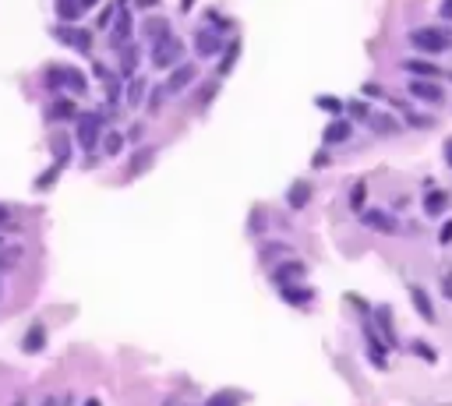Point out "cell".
<instances>
[{"label":"cell","mask_w":452,"mask_h":406,"mask_svg":"<svg viewBox=\"0 0 452 406\" xmlns=\"http://www.w3.org/2000/svg\"><path fill=\"white\" fill-rule=\"evenodd\" d=\"M78 11H82L78 0H56V15H61V22H75Z\"/></svg>","instance_id":"7402d4cb"},{"label":"cell","mask_w":452,"mask_h":406,"mask_svg":"<svg viewBox=\"0 0 452 406\" xmlns=\"http://www.w3.org/2000/svg\"><path fill=\"white\" fill-rule=\"evenodd\" d=\"M407 71H414V75H424V82L442 75V71H438L435 64H428V61H407Z\"/></svg>","instance_id":"484cf974"},{"label":"cell","mask_w":452,"mask_h":406,"mask_svg":"<svg viewBox=\"0 0 452 406\" xmlns=\"http://www.w3.org/2000/svg\"><path fill=\"white\" fill-rule=\"evenodd\" d=\"M449 241H452V223L442 226V244H449Z\"/></svg>","instance_id":"ab89813d"},{"label":"cell","mask_w":452,"mask_h":406,"mask_svg":"<svg viewBox=\"0 0 452 406\" xmlns=\"http://www.w3.org/2000/svg\"><path fill=\"white\" fill-rule=\"evenodd\" d=\"M368 350H371V364L375 368H385L389 361H385V346L375 339V332H368Z\"/></svg>","instance_id":"cb8c5ba5"},{"label":"cell","mask_w":452,"mask_h":406,"mask_svg":"<svg viewBox=\"0 0 452 406\" xmlns=\"http://www.w3.org/2000/svg\"><path fill=\"white\" fill-rule=\"evenodd\" d=\"M145 89H149V82H145V78H131L124 103H128V106H142V99H145Z\"/></svg>","instance_id":"e0dca14e"},{"label":"cell","mask_w":452,"mask_h":406,"mask_svg":"<svg viewBox=\"0 0 452 406\" xmlns=\"http://www.w3.org/2000/svg\"><path fill=\"white\" fill-rule=\"evenodd\" d=\"M142 131H145L142 124H131V131H128V138H131V142H138V138H142Z\"/></svg>","instance_id":"f35d334b"},{"label":"cell","mask_w":452,"mask_h":406,"mask_svg":"<svg viewBox=\"0 0 452 406\" xmlns=\"http://www.w3.org/2000/svg\"><path fill=\"white\" fill-rule=\"evenodd\" d=\"M282 297H287L290 304H308V301H315V290H304V286H282Z\"/></svg>","instance_id":"ac0fdd59"},{"label":"cell","mask_w":452,"mask_h":406,"mask_svg":"<svg viewBox=\"0 0 452 406\" xmlns=\"http://www.w3.org/2000/svg\"><path fill=\"white\" fill-rule=\"evenodd\" d=\"M159 0H138V8H156Z\"/></svg>","instance_id":"f6af8a7d"},{"label":"cell","mask_w":452,"mask_h":406,"mask_svg":"<svg viewBox=\"0 0 452 406\" xmlns=\"http://www.w3.org/2000/svg\"><path fill=\"white\" fill-rule=\"evenodd\" d=\"M39 406H61V396H56V392H46V396L39 399Z\"/></svg>","instance_id":"d590c367"},{"label":"cell","mask_w":452,"mask_h":406,"mask_svg":"<svg viewBox=\"0 0 452 406\" xmlns=\"http://www.w3.org/2000/svg\"><path fill=\"white\" fill-rule=\"evenodd\" d=\"M438 15H442L445 22H452V0H442V8H438Z\"/></svg>","instance_id":"74e56055"},{"label":"cell","mask_w":452,"mask_h":406,"mask_svg":"<svg viewBox=\"0 0 452 406\" xmlns=\"http://www.w3.org/2000/svg\"><path fill=\"white\" fill-rule=\"evenodd\" d=\"M241 403H244L241 392H226V389H223V392H212V396L205 399V406H241Z\"/></svg>","instance_id":"2e32d148"},{"label":"cell","mask_w":452,"mask_h":406,"mask_svg":"<svg viewBox=\"0 0 452 406\" xmlns=\"http://www.w3.org/2000/svg\"><path fill=\"white\" fill-rule=\"evenodd\" d=\"M241 57V43H234L230 46V57H223V64H219V75H230V68H234V61Z\"/></svg>","instance_id":"4dcf8cb0"},{"label":"cell","mask_w":452,"mask_h":406,"mask_svg":"<svg viewBox=\"0 0 452 406\" xmlns=\"http://www.w3.org/2000/svg\"><path fill=\"white\" fill-rule=\"evenodd\" d=\"M43 346H46V329H43V325H32V332L22 339V350H25V354H39Z\"/></svg>","instance_id":"9a60e30c"},{"label":"cell","mask_w":452,"mask_h":406,"mask_svg":"<svg viewBox=\"0 0 452 406\" xmlns=\"http://www.w3.org/2000/svg\"><path fill=\"white\" fill-rule=\"evenodd\" d=\"M135 61H138V46H121V75H131L135 71Z\"/></svg>","instance_id":"603a6c76"},{"label":"cell","mask_w":452,"mask_h":406,"mask_svg":"<svg viewBox=\"0 0 452 406\" xmlns=\"http://www.w3.org/2000/svg\"><path fill=\"white\" fill-rule=\"evenodd\" d=\"M410 301H414V308H417V315L428 322V325H435L438 322V315H435V308H431V297H428V290L424 286H410Z\"/></svg>","instance_id":"ba28073f"},{"label":"cell","mask_w":452,"mask_h":406,"mask_svg":"<svg viewBox=\"0 0 452 406\" xmlns=\"http://www.w3.org/2000/svg\"><path fill=\"white\" fill-rule=\"evenodd\" d=\"M350 138V124L347 121H332L329 128H325V142L332 145V142H347Z\"/></svg>","instance_id":"d6986e66"},{"label":"cell","mask_w":452,"mask_h":406,"mask_svg":"<svg viewBox=\"0 0 452 406\" xmlns=\"http://www.w3.org/2000/svg\"><path fill=\"white\" fill-rule=\"evenodd\" d=\"M445 205H449V198H445L442 191H431V195L424 198V212H428V216H435V219H438V212H442Z\"/></svg>","instance_id":"d4e9b609"},{"label":"cell","mask_w":452,"mask_h":406,"mask_svg":"<svg viewBox=\"0 0 452 406\" xmlns=\"http://www.w3.org/2000/svg\"><path fill=\"white\" fill-rule=\"evenodd\" d=\"M318 106H322V110H332V113H339V110H343V103H339V99H332V96H322V99H318Z\"/></svg>","instance_id":"d6a6232c"},{"label":"cell","mask_w":452,"mask_h":406,"mask_svg":"<svg viewBox=\"0 0 452 406\" xmlns=\"http://www.w3.org/2000/svg\"><path fill=\"white\" fill-rule=\"evenodd\" d=\"M361 223H364V226H371V230H378V234H396V230H400V223H396L389 212H378V209L361 212Z\"/></svg>","instance_id":"8992f818"},{"label":"cell","mask_w":452,"mask_h":406,"mask_svg":"<svg viewBox=\"0 0 452 406\" xmlns=\"http://www.w3.org/2000/svg\"><path fill=\"white\" fill-rule=\"evenodd\" d=\"M219 50H223V43H219L216 32H209V29H198V32H195V53H198V57H216Z\"/></svg>","instance_id":"30bf717a"},{"label":"cell","mask_w":452,"mask_h":406,"mask_svg":"<svg viewBox=\"0 0 452 406\" xmlns=\"http://www.w3.org/2000/svg\"><path fill=\"white\" fill-rule=\"evenodd\" d=\"M11 406H29V399H25V396H15V399H11Z\"/></svg>","instance_id":"ee69618b"},{"label":"cell","mask_w":452,"mask_h":406,"mask_svg":"<svg viewBox=\"0 0 452 406\" xmlns=\"http://www.w3.org/2000/svg\"><path fill=\"white\" fill-rule=\"evenodd\" d=\"M82 4V11H89V8H96V4H103V0H78Z\"/></svg>","instance_id":"b9f144b4"},{"label":"cell","mask_w":452,"mask_h":406,"mask_svg":"<svg viewBox=\"0 0 452 406\" xmlns=\"http://www.w3.org/2000/svg\"><path fill=\"white\" fill-rule=\"evenodd\" d=\"M181 53H184V43L177 39V36H166L163 43H156L152 46V64L159 68V71H174L177 64H181Z\"/></svg>","instance_id":"7a4b0ae2"},{"label":"cell","mask_w":452,"mask_h":406,"mask_svg":"<svg viewBox=\"0 0 452 406\" xmlns=\"http://www.w3.org/2000/svg\"><path fill=\"white\" fill-rule=\"evenodd\" d=\"M96 138H99V117H96V113H89V117L82 121V128H78V145H82V149H92Z\"/></svg>","instance_id":"5bb4252c"},{"label":"cell","mask_w":452,"mask_h":406,"mask_svg":"<svg viewBox=\"0 0 452 406\" xmlns=\"http://www.w3.org/2000/svg\"><path fill=\"white\" fill-rule=\"evenodd\" d=\"M308 198H311V188L301 181V184H294V191L287 195V202H290V209H304L308 205Z\"/></svg>","instance_id":"ffe728a7"},{"label":"cell","mask_w":452,"mask_h":406,"mask_svg":"<svg viewBox=\"0 0 452 406\" xmlns=\"http://www.w3.org/2000/svg\"><path fill=\"white\" fill-rule=\"evenodd\" d=\"M410 46L421 53H445V50H452V32L438 29V25H424V29L410 32Z\"/></svg>","instance_id":"6da1fadb"},{"label":"cell","mask_w":452,"mask_h":406,"mask_svg":"<svg viewBox=\"0 0 452 406\" xmlns=\"http://www.w3.org/2000/svg\"><path fill=\"white\" fill-rule=\"evenodd\" d=\"M410 96H414V99H424V103H445V92L438 89V82H424V78L410 82Z\"/></svg>","instance_id":"9c48e42d"},{"label":"cell","mask_w":452,"mask_h":406,"mask_svg":"<svg viewBox=\"0 0 452 406\" xmlns=\"http://www.w3.org/2000/svg\"><path fill=\"white\" fill-rule=\"evenodd\" d=\"M46 85H50V89H71V92H82V89H85V78H82V71H75V68H53L50 78H46Z\"/></svg>","instance_id":"277c9868"},{"label":"cell","mask_w":452,"mask_h":406,"mask_svg":"<svg viewBox=\"0 0 452 406\" xmlns=\"http://www.w3.org/2000/svg\"><path fill=\"white\" fill-rule=\"evenodd\" d=\"M82 406H103V399H99V396H89V399H85Z\"/></svg>","instance_id":"7bdbcfd3"},{"label":"cell","mask_w":452,"mask_h":406,"mask_svg":"<svg viewBox=\"0 0 452 406\" xmlns=\"http://www.w3.org/2000/svg\"><path fill=\"white\" fill-rule=\"evenodd\" d=\"M297 279H304V265H301V262H287V265L279 262V265L272 269V283H276L279 290H282V286H294Z\"/></svg>","instance_id":"52a82bcc"},{"label":"cell","mask_w":452,"mask_h":406,"mask_svg":"<svg viewBox=\"0 0 452 406\" xmlns=\"http://www.w3.org/2000/svg\"><path fill=\"white\" fill-rule=\"evenodd\" d=\"M163 96H166V89H156V92L149 96V113H159V110H163Z\"/></svg>","instance_id":"1f68e13d"},{"label":"cell","mask_w":452,"mask_h":406,"mask_svg":"<svg viewBox=\"0 0 452 406\" xmlns=\"http://www.w3.org/2000/svg\"><path fill=\"white\" fill-rule=\"evenodd\" d=\"M195 82H198V68H195V64H177L174 71H170V78H166L163 89H166L170 96H181V92L191 89Z\"/></svg>","instance_id":"3957f363"},{"label":"cell","mask_w":452,"mask_h":406,"mask_svg":"<svg viewBox=\"0 0 452 406\" xmlns=\"http://www.w3.org/2000/svg\"><path fill=\"white\" fill-rule=\"evenodd\" d=\"M103 149H106V156H121V149H124V135L110 131V135L103 138Z\"/></svg>","instance_id":"4316f807"},{"label":"cell","mask_w":452,"mask_h":406,"mask_svg":"<svg viewBox=\"0 0 452 406\" xmlns=\"http://www.w3.org/2000/svg\"><path fill=\"white\" fill-rule=\"evenodd\" d=\"M22 262V248L18 244H8V241H0V276L4 272H15Z\"/></svg>","instance_id":"4fadbf2b"},{"label":"cell","mask_w":452,"mask_h":406,"mask_svg":"<svg viewBox=\"0 0 452 406\" xmlns=\"http://www.w3.org/2000/svg\"><path fill=\"white\" fill-rule=\"evenodd\" d=\"M350 205H354V209H361V205H364V184H357V188L350 191Z\"/></svg>","instance_id":"e575fe53"},{"label":"cell","mask_w":452,"mask_h":406,"mask_svg":"<svg viewBox=\"0 0 452 406\" xmlns=\"http://www.w3.org/2000/svg\"><path fill=\"white\" fill-rule=\"evenodd\" d=\"M117 99H121V89H117V78H113V82L106 85V103L113 106V103H117Z\"/></svg>","instance_id":"836d02e7"},{"label":"cell","mask_w":452,"mask_h":406,"mask_svg":"<svg viewBox=\"0 0 452 406\" xmlns=\"http://www.w3.org/2000/svg\"><path fill=\"white\" fill-rule=\"evenodd\" d=\"M149 159H152V149H145V152H135V163L128 166V177H138V170H145V166H149Z\"/></svg>","instance_id":"f1b7e54d"},{"label":"cell","mask_w":452,"mask_h":406,"mask_svg":"<svg viewBox=\"0 0 452 406\" xmlns=\"http://www.w3.org/2000/svg\"><path fill=\"white\" fill-rule=\"evenodd\" d=\"M276 255H287V244H276V241H269V248H262V251H258V258H262V262H272Z\"/></svg>","instance_id":"f546056e"},{"label":"cell","mask_w":452,"mask_h":406,"mask_svg":"<svg viewBox=\"0 0 452 406\" xmlns=\"http://www.w3.org/2000/svg\"><path fill=\"white\" fill-rule=\"evenodd\" d=\"M53 36L61 39V43H68L71 50H82V53H89V50H92V36H89V32H82V29H71V25H53Z\"/></svg>","instance_id":"5b68a950"},{"label":"cell","mask_w":452,"mask_h":406,"mask_svg":"<svg viewBox=\"0 0 452 406\" xmlns=\"http://www.w3.org/2000/svg\"><path fill=\"white\" fill-rule=\"evenodd\" d=\"M142 36L156 46V43H163L166 36H174V32H170V18H149L145 25H142Z\"/></svg>","instance_id":"7c38bea8"},{"label":"cell","mask_w":452,"mask_h":406,"mask_svg":"<svg viewBox=\"0 0 452 406\" xmlns=\"http://www.w3.org/2000/svg\"><path fill=\"white\" fill-rule=\"evenodd\" d=\"M0 301H4V283H0Z\"/></svg>","instance_id":"7dc6e473"},{"label":"cell","mask_w":452,"mask_h":406,"mask_svg":"<svg viewBox=\"0 0 452 406\" xmlns=\"http://www.w3.org/2000/svg\"><path fill=\"white\" fill-rule=\"evenodd\" d=\"M50 113H53L56 121H71V117H75L78 110H75V103H71V99H64V96H61V99L53 103V110H50Z\"/></svg>","instance_id":"44dd1931"},{"label":"cell","mask_w":452,"mask_h":406,"mask_svg":"<svg viewBox=\"0 0 452 406\" xmlns=\"http://www.w3.org/2000/svg\"><path fill=\"white\" fill-rule=\"evenodd\" d=\"M0 223H11V209L8 205H0Z\"/></svg>","instance_id":"60d3db41"},{"label":"cell","mask_w":452,"mask_h":406,"mask_svg":"<svg viewBox=\"0 0 452 406\" xmlns=\"http://www.w3.org/2000/svg\"><path fill=\"white\" fill-rule=\"evenodd\" d=\"M131 29H135V18H131V15H117V25H113V32H110V46H113V50L128 46Z\"/></svg>","instance_id":"8fae6325"},{"label":"cell","mask_w":452,"mask_h":406,"mask_svg":"<svg viewBox=\"0 0 452 406\" xmlns=\"http://www.w3.org/2000/svg\"><path fill=\"white\" fill-rule=\"evenodd\" d=\"M191 4H195V0H181V8H184V11H188V8H191Z\"/></svg>","instance_id":"bcb514c9"},{"label":"cell","mask_w":452,"mask_h":406,"mask_svg":"<svg viewBox=\"0 0 452 406\" xmlns=\"http://www.w3.org/2000/svg\"><path fill=\"white\" fill-rule=\"evenodd\" d=\"M449 166H452V145H449Z\"/></svg>","instance_id":"c3c4849f"},{"label":"cell","mask_w":452,"mask_h":406,"mask_svg":"<svg viewBox=\"0 0 452 406\" xmlns=\"http://www.w3.org/2000/svg\"><path fill=\"white\" fill-rule=\"evenodd\" d=\"M410 350H414V354H417L421 361H428V364H435V361H438V354L431 350L428 343H421V339H410Z\"/></svg>","instance_id":"83f0119b"},{"label":"cell","mask_w":452,"mask_h":406,"mask_svg":"<svg viewBox=\"0 0 452 406\" xmlns=\"http://www.w3.org/2000/svg\"><path fill=\"white\" fill-rule=\"evenodd\" d=\"M110 18H117V8H113V4H110V8L103 11V18H99V25L106 29V25H110Z\"/></svg>","instance_id":"8d00e7d4"}]
</instances>
